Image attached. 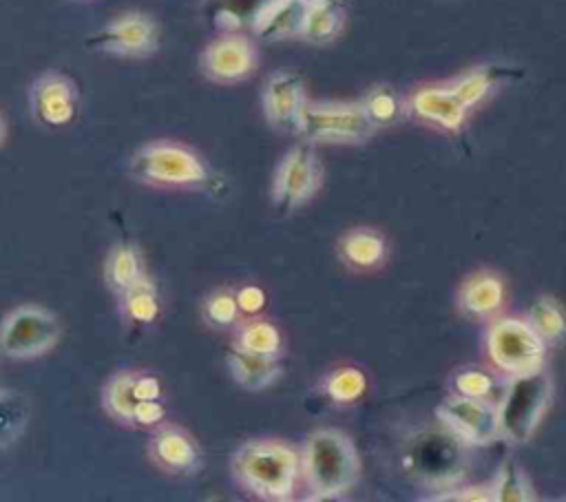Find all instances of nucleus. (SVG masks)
Here are the masks:
<instances>
[{
    "label": "nucleus",
    "instance_id": "f257e3e1",
    "mask_svg": "<svg viewBox=\"0 0 566 502\" xmlns=\"http://www.w3.org/2000/svg\"><path fill=\"white\" fill-rule=\"evenodd\" d=\"M234 482L261 500H287L294 493L301 458L279 440H248L230 460Z\"/></svg>",
    "mask_w": 566,
    "mask_h": 502
},
{
    "label": "nucleus",
    "instance_id": "f03ea898",
    "mask_svg": "<svg viewBox=\"0 0 566 502\" xmlns=\"http://www.w3.org/2000/svg\"><path fill=\"white\" fill-rule=\"evenodd\" d=\"M128 175L157 190H199L212 184V170L190 146L175 139H155L133 150Z\"/></svg>",
    "mask_w": 566,
    "mask_h": 502
},
{
    "label": "nucleus",
    "instance_id": "7ed1b4c3",
    "mask_svg": "<svg viewBox=\"0 0 566 502\" xmlns=\"http://www.w3.org/2000/svg\"><path fill=\"white\" fill-rule=\"evenodd\" d=\"M301 471L312 500L343 495L360 473L358 451L352 438L338 429H316L303 445Z\"/></svg>",
    "mask_w": 566,
    "mask_h": 502
},
{
    "label": "nucleus",
    "instance_id": "20e7f679",
    "mask_svg": "<svg viewBox=\"0 0 566 502\" xmlns=\"http://www.w3.org/2000/svg\"><path fill=\"white\" fill-rule=\"evenodd\" d=\"M551 394V376L542 367L511 376L502 402L497 405L500 436L517 445L526 442L548 409Z\"/></svg>",
    "mask_w": 566,
    "mask_h": 502
},
{
    "label": "nucleus",
    "instance_id": "39448f33",
    "mask_svg": "<svg viewBox=\"0 0 566 502\" xmlns=\"http://www.w3.org/2000/svg\"><path fill=\"white\" fill-rule=\"evenodd\" d=\"M62 334L55 312L42 305H18L0 321V354L15 360H29L51 352Z\"/></svg>",
    "mask_w": 566,
    "mask_h": 502
},
{
    "label": "nucleus",
    "instance_id": "423d86ee",
    "mask_svg": "<svg viewBox=\"0 0 566 502\" xmlns=\"http://www.w3.org/2000/svg\"><path fill=\"white\" fill-rule=\"evenodd\" d=\"M374 130L376 128L363 113L360 104L307 102L296 135L310 144H358L369 139Z\"/></svg>",
    "mask_w": 566,
    "mask_h": 502
},
{
    "label": "nucleus",
    "instance_id": "0eeeda50",
    "mask_svg": "<svg viewBox=\"0 0 566 502\" xmlns=\"http://www.w3.org/2000/svg\"><path fill=\"white\" fill-rule=\"evenodd\" d=\"M161 42L159 22L146 11H124L95 31L86 46L115 57L142 60L157 53Z\"/></svg>",
    "mask_w": 566,
    "mask_h": 502
},
{
    "label": "nucleus",
    "instance_id": "6e6552de",
    "mask_svg": "<svg viewBox=\"0 0 566 502\" xmlns=\"http://www.w3.org/2000/svg\"><path fill=\"white\" fill-rule=\"evenodd\" d=\"M493 365L511 376L539 369L546 358V341L522 318H500L486 334Z\"/></svg>",
    "mask_w": 566,
    "mask_h": 502
},
{
    "label": "nucleus",
    "instance_id": "1a4fd4ad",
    "mask_svg": "<svg viewBox=\"0 0 566 502\" xmlns=\"http://www.w3.org/2000/svg\"><path fill=\"white\" fill-rule=\"evenodd\" d=\"M323 181V168L310 142L298 144L279 161L272 179V203L281 210H294L316 195Z\"/></svg>",
    "mask_w": 566,
    "mask_h": 502
},
{
    "label": "nucleus",
    "instance_id": "9d476101",
    "mask_svg": "<svg viewBox=\"0 0 566 502\" xmlns=\"http://www.w3.org/2000/svg\"><path fill=\"white\" fill-rule=\"evenodd\" d=\"M31 117L46 128L69 126L80 111V91L62 71H44L29 86Z\"/></svg>",
    "mask_w": 566,
    "mask_h": 502
},
{
    "label": "nucleus",
    "instance_id": "9b49d317",
    "mask_svg": "<svg viewBox=\"0 0 566 502\" xmlns=\"http://www.w3.org/2000/svg\"><path fill=\"white\" fill-rule=\"evenodd\" d=\"M259 64V53L248 35L228 31L212 42L199 55V69L206 80L214 84H237L252 75Z\"/></svg>",
    "mask_w": 566,
    "mask_h": 502
},
{
    "label": "nucleus",
    "instance_id": "f8f14e48",
    "mask_svg": "<svg viewBox=\"0 0 566 502\" xmlns=\"http://www.w3.org/2000/svg\"><path fill=\"white\" fill-rule=\"evenodd\" d=\"M440 422L464 445H489L500 438L497 407L484 398L451 396L436 409Z\"/></svg>",
    "mask_w": 566,
    "mask_h": 502
},
{
    "label": "nucleus",
    "instance_id": "ddd939ff",
    "mask_svg": "<svg viewBox=\"0 0 566 502\" xmlns=\"http://www.w3.org/2000/svg\"><path fill=\"white\" fill-rule=\"evenodd\" d=\"M135 369L113 374L102 387V409L111 420L133 429H153L164 420V400H137L133 394Z\"/></svg>",
    "mask_w": 566,
    "mask_h": 502
},
{
    "label": "nucleus",
    "instance_id": "4468645a",
    "mask_svg": "<svg viewBox=\"0 0 566 502\" xmlns=\"http://www.w3.org/2000/svg\"><path fill=\"white\" fill-rule=\"evenodd\" d=\"M148 458L166 475L188 478L201 469V451L195 438L184 427L164 420L153 427Z\"/></svg>",
    "mask_w": 566,
    "mask_h": 502
},
{
    "label": "nucleus",
    "instance_id": "2eb2a0df",
    "mask_svg": "<svg viewBox=\"0 0 566 502\" xmlns=\"http://www.w3.org/2000/svg\"><path fill=\"white\" fill-rule=\"evenodd\" d=\"M261 106L270 126L287 133H298L301 115L307 106L303 77L294 71L272 73L263 84Z\"/></svg>",
    "mask_w": 566,
    "mask_h": 502
},
{
    "label": "nucleus",
    "instance_id": "dca6fc26",
    "mask_svg": "<svg viewBox=\"0 0 566 502\" xmlns=\"http://www.w3.org/2000/svg\"><path fill=\"white\" fill-rule=\"evenodd\" d=\"M307 4L303 0H263L250 15V27L261 40L301 35Z\"/></svg>",
    "mask_w": 566,
    "mask_h": 502
},
{
    "label": "nucleus",
    "instance_id": "f3484780",
    "mask_svg": "<svg viewBox=\"0 0 566 502\" xmlns=\"http://www.w3.org/2000/svg\"><path fill=\"white\" fill-rule=\"evenodd\" d=\"M411 108L418 117L447 130H458L464 124V117L469 111L449 86L420 88L411 97Z\"/></svg>",
    "mask_w": 566,
    "mask_h": 502
},
{
    "label": "nucleus",
    "instance_id": "a211bd4d",
    "mask_svg": "<svg viewBox=\"0 0 566 502\" xmlns=\"http://www.w3.org/2000/svg\"><path fill=\"white\" fill-rule=\"evenodd\" d=\"M226 360L232 380L245 391H263L272 387L283 372L276 356L252 354L239 347H232Z\"/></svg>",
    "mask_w": 566,
    "mask_h": 502
},
{
    "label": "nucleus",
    "instance_id": "6ab92c4d",
    "mask_svg": "<svg viewBox=\"0 0 566 502\" xmlns=\"http://www.w3.org/2000/svg\"><path fill=\"white\" fill-rule=\"evenodd\" d=\"M117 310L126 325L146 327L159 318L161 301L155 281L144 274L139 281L117 294Z\"/></svg>",
    "mask_w": 566,
    "mask_h": 502
},
{
    "label": "nucleus",
    "instance_id": "aec40b11",
    "mask_svg": "<svg viewBox=\"0 0 566 502\" xmlns=\"http://www.w3.org/2000/svg\"><path fill=\"white\" fill-rule=\"evenodd\" d=\"M146 274L144 257L135 243H115L104 259V283L117 296Z\"/></svg>",
    "mask_w": 566,
    "mask_h": 502
},
{
    "label": "nucleus",
    "instance_id": "412c9836",
    "mask_svg": "<svg viewBox=\"0 0 566 502\" xmlns=\"http://www.w3.org/2000/svg\"><path fill=\"white\" fill-rule=\"evenodd\" d=\"M338 250L347 265L358 270H369L385 261L387 241L374 228H354L340 239Z\"/></svg>",
    "mask_w": 566,
    "mask_h": 502
},
{
    "label": "nucleus",
    "instance_id": "4be33fe9",
    "mask_svg": "<svg viewBox=\"0 0 566 502\" xmlns=\"http://www.w3.org/2000/svg\"><path fill=\"white\" fill-rule=\"evenodd\" d=\"M460 307L475 316H486L500 310L504 301L502 279L493 272H478L469 276L460 290Z\"/></svg>",
    "mask_w": 566,
    "mask_h": 502
},
{
    "label": "nucleus",
    "instance_id": "5701e85b",
    "mask_svg": "<svg viewBox=\"0 0 566 502\" xmlns=\"http://www.w3.org/2000/svg\"><path fill=\"white\" fill-rule=\"evenodd\" d=\"M345 22L343 4H314L307 7L301 38H305L312 44H327L332 42Z\"/></svg>",
    "mask_w": 566,
    "mask_h": 502
},
{
    "label": "nucleus",
    "instance_id": "b1692460",
    "mask_svg": "<svg viewBox=\"0 0 566 502\" xmlns=\"http://www.w3.org/2000/svg\"><path fill=\"white\" fill-rule=\"evenodd\" d=\"M281 345L283 341L279 327L268 321H250L241 325L234 336V347L263 356H279Z\"/></svg>",
    "mask_w": 566,
    "mask_h": 502
},
{
    "label": "nucleus",
    "instance_id": "393cba45",
    "mask_svg": "<svg viewBox=\"0 0 566 502\" xmlns=\"http://www.w3.org/2000/svg\"><path fill=\"white\" fill-rule=\"evenodd\" d=\"M489 489H491V500H495V502H526V500L535 498L526 473L522 471V467L515 460L502 462V467Z\"/></svg>",
    "mask_w": 566,
    "mask_h": 502
},
{
    "label": "nucleus",
    "instance_id": "a878e982",
    "mask_svg": "<svg viewBox=\"0 0 566 502\" xmlns=\"http://www.w3.org/2000/svg\"><path fill=\"white\" fill-rule=\"evenodd\" d=\"M526 321L546 343H555L566 336V314L551 296H539L531 305Z\"/></svg>",
    "mask_w": 566,
    "mask_h": 502
},
{
    "label": "nucleus",
    "instance_id": "bb28decb",
    "mask_svg": "<svg viewBox=\"0 0 566 502\" xmlns=\"http://www.w3.org/2000/svg\"><path fill=\"white\" fill-rule=\"evenodd\" d=\"M358 104H360L363 113L367 115V119L374 124V128L389 126V124L398 122V117L402 113V102H400L398 93L387 84H378L371 91H367V95Z\"/></svg>",
    "mask_w": 566,
    "mask_h": 502
},
{
    "label": "nucleus",
    "instance_id": "cd10ccee",
    "mask_svg": "<svg viewBox=\"0 0 566 502\" xmlns=\"http://www.w3.org/2000/svg\"><path fill=\"white\" fill-rule=\"evenodd\" d=\"M29 418V405L22 394L13 389H0V447L15 442Z\"/></svg>",
    "mask_w": 566,
    "mask_h": 502
},
{
    "label": "nucleus",
    "instance_id": "c85d7f7f",
    "mask_svg": "<svg viewBox=\"0 0 566 502\" xmlns=\"http://www.w3.org/2000/svg\"><path fill=\"white\" fill-rule=\"evenodd\" d=\"M241 310L237 305V296L228 287L212 290L201 303V318L212 330H230L237 325Z\"/></svg>",
    "mask_w": 566,
    "mask_h": 502
},
{
    "label": "nucleus",
    "instance_id": "c756f323",
    "mask_svg": "<svg viewBox=\"0 0 566 502\" xmlns=\"http://www.w3.org/2000/svg\"><path fill=\"white\" fill-rule=\"evenodd\" d=\"M367 387V378L360 369L356 367H340L334 369L327 378H325V394L334 400V402H354L363 396Z\"/></svg>",
    "mask_w": 566,
    "mask_h": 502
},
{
    "label": "nucleus",
    "instance_id": "7c9ffc66",
    "mask_svg": "<svg viewBox=\"0 0 566 502\" xmlns=\"http://www.w3.org/2000/svg\"><path fill=\"white\" fill-rule=\"evenodd\" d=\"M495 71L491 66H482V69H473L469 73H464L462 77H458L449 88L455 93V97L467 106L473 108L493 86H495Z\"/></svg>",
    "mask_w": 566,
    "mask_h": 502
},
{
    "label": "nucleus",
    "instance_id": "2f4dec72",
    "mask_svg": "<svg viewBox=\"0 0 566 502\" xmlns=\"http://www.w3.org/2000/svg\"><path fill=\"white\" fill-rule=\"evenodd\" d=\"M453 387L458 391V396H469V398H486L493 389V378L491 374L469 367V369H460L453 376Z\"/></svg>",
    "mask_w": 566,
    "mask_h": 502
},
{
    "label": "nucleus",
    "instance_id": "473e14b6",
    "mask_svg": "<svg viewBox=\"0 0 566 502\" xmlns=\"http://www.w3.org/2000/svg\"><path fill=\"white\" fill-rule=\"evenodd\" d=\"M234 296L241 314H256L265 305V292L256 285H243L241 290L234 292Z\"/></svg>",
    "mask_w": 566,
    "mask_h": 502
},
{
    "label": "nucleus",
    "instance_id": "72a5a7b5",
    "mask_svg": "<svg viewBox=\"0 0 566 502\" xmlns=\"http://www.w3.org/2000/svg\"><path fill=\"white\" fill-rule=\"evenodd\" d=\"M307 7H314V4H343V0H303Z\"/></svg>",
    "mask_w": 566,
    "mask_h": 502
},
{
    "label": "nucleus",
    "instance_id": "f704fd0d",
    "mask_svg": "<svg viewBox=\"0 0 566 502\" xmlns=\"http://www.w3.org/2000/svg\"><path fill=\"white\" fill-rule=\"evenodd\" d=\"M4 139H7V124H4V117L0 113V146L4 144Z\"/></svg>",
    "mask_w": 566,
    "mask_h": 502
}]
</instances>
